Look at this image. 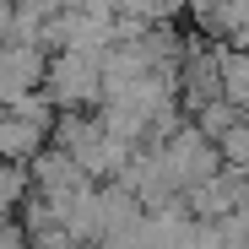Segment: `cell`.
Masks as SVG:
<instances>
[{
    "label": "cell",
    "mask_w": 249,
    "mask_h": 249,
    "mask_svg": "<svg viewBox=\"0 0 249 249\" xmlns=\"http://www.w3.org/2000/svg\"><path fill=\"white\" fill-rule=\"evenodd\" d=\"M217 146H222V157L233 162V174H244V179H249V119H238Z\"/></svg>",
    "instance_id": "6da1fadb"
}]
</instances>
